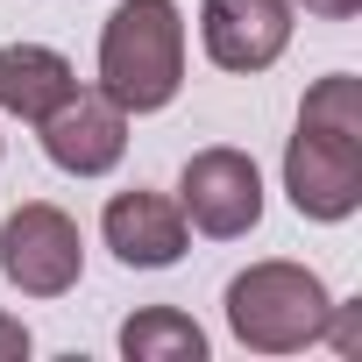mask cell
Wrapping results in <instances>:
<instances>
[{
	"label": "cell",
	"instance_id": "obj_7",
	"mask_svg": "<svg viewBox=\"0 0 362 362\" xmlns=\"http://www.w3.org/2000/svg\"><path fill=\"white\" fill-rule=\"evenodd\" d=\"M199 43L214 71L256 78L291 50V0H199Z\"/></svg>",
	"mask_w": 362,
	"mask_h": 362
},
{
	"label": "cell",
	"instance_id": "obj_6",
	"mask_svg": "<svg viewBox=\"0 0 362 362\" xmlns=\"http://www.w3.org/2000/svg\"><path fill=\"white\" fill-rule=\"evenodd\" d=\"M128 107L121 100H107L100 86H71L43 121H36V135H43V156L64 170V177H107L121 156H128Z\"/></svg>",
	"mask_w": 362,
	"mask_h": 362
},
{
	"label": "cell",
	"instance_id": "obj_2",
	"mask_svg": "<svg viewBox=\"0 0 362 362\" xmlns=\"http://www.w3.org/2000/svg\"><path fill=\"white\" fill-rule=\"evenodd\" d=\"M221 305H228V334L242 348H256V355H298V348H320L334 291L320 284V270L263 256V263H249V270L228 277Z\"/></svg>",
	"mask_w": 362,
	"mask_h": 362
},
{
	"label": "cell",
	"instance_id": "obj_13",
	"mask_svg": "<svg viewBox=\"0 0 362 362\" xmlns=\"http://www.w3.org/2000/svg\"><path fill=\"white\" fill-rule=\"evenodd\" d=\"M22 355H29V327L15 313H0V362H22Z\"/></svg>",
	"mask_w": 362,
	"mask_h": 362
},
{
	"label": "cell",
	"instance_id": "obj_8",
	"mask_svg": "<svg viewBox=\"0 0 362 362\" xmlns=\"http://www.w3.org/2000/svg\"><path fill=\"white\" fill-rule=\"evenodd\" d=\"M100 242L114 249L121 270H170V263H185L192 249V228L185 214H177L170 192H114L107 214H100Z\"/></svg>",
	"mask_w": 362,
	"mask_h": 362
},
{
	"label": "cell",
	"instance_id": "obj_10",
	"mask_svg": "<svg viewBox=\"0 0 362 362\" xmlns=\"http://www.w3.org/2000/svg\"><path fill=\"white\" fill-rule=\"evenodd\" d=\"M121 355L128 362H199L206 355V334L192 313H177V305H142L121 320Z\"/></svg>",
	"mask_w": 362,
	"mask_h": 362
},
{
	"label": "cell",
	"instance_id": "obj_5",
	"mask_svg": "<svg viewBox=\"0 0 362 362\" xmlns=\"http://www.w3.org/2000/svg\"><path fill=\"white\" fill-rule=\"evenodd\" d=\"M284 199L305 221H327V228L362 214V142L298 121L291 142H284Z\"/></svg>",
	"mask_w": 362,
	"mask_h": 362
},
{
	"label": "cell",
	"instance_id": "obj_14",
	"mask_svg": "<svg viewBox=\"0 0 362 362\" xmlns=\"http://www.w3.org/2000/svg\"><path fill=\"white\" fill-rule=\"evenodd\" d=\"M298 8H305L313 22H355V15H362V0H298Z\"/></svg>",
	"mask_w": 362,
	"mask_h": 362
},
{
	"label": "cell",
	"instance_id": "obj_11",
	"mask_svg": "<svg viewBox=\"0 0 362 362\" xmlns=\"http://www.w3.org/2000/svg\"><path fill=\"white\" fill-rule=\"evenodd\" d=\"M298 121L362 142V78H355V71H327V78H313V93L298 100Z\"/></svg>",
	"mask_w": 362,
	"mask_h": 362
},
{
	"label": "cell",
	"instance_id": "obj_12",
	"mask_svg": "<svg viewBox=\"0 0 362 362\" xmlns=\"http://www.w3.org/2000/svg\"><path fill=\"white\" fill-rule=\"evenodd\" d=\"M320 341H327L334 355H348V362H355V355H362V298H334V305H327V334H320Z\"/></svg>",
	"mask_w": 362,
	"mask_h": 362
},
{
	"label": "cell",
	"instance_id": "obj_4",
	"mask_svg": "<svg viewBox=\"0 0 362 362\" xmlns=\"http://www.w3.org/2000/svg\"><path fill=\"white\" fill-rule=\"evenodd\" d=\"M0 277L22 298H64L86 277V235L64 206L50 199H22L0 221Z\"/></svg>",
	"mask_w": 362,
	"mask_h": 362
},
{
	"label": "cell",
	"instance_id": "obj_9",
	"mask_svg": "<svg viewBox=\"0 0 362 362\" xmlns=\"http://www.w3.org/2000/svg\"><path fill=\"white\" fill-rule=\"evenodd\" d=\"M71 86H78V71H71L64 50H50V43H0V114L36 128Z\"/></svg>",
	"mask_w": 362,
	"mask_h": 362
},
{
	"label": "cell",
	"instance_id": "obj_3",
	"mask_svg": "<svg viewBox=\"0 0 362 362\" xmlns=\"http://www.w3.org/2000/svg\"><path fill=\"white\" fill-rule=\"evenodd\" d=\"M177 214H185L192 235L206 242H242L256 221H263V170L249 149L235 142H206L185 156V170H177Z\"/></svg>",
	"mask_w": 362,
	"mask_h": 362
},
{
	"label": "cell",
	"instance_id": "obj_1",
	"mask_svg": "<svg viewBox=\"0 0 362 362\" xmlns=\"http://www.w3.org/2000/svg\"><path fill=\"white\" fill-rule=\"evenodd\" d=\"M100 93L128 114H163L185 93V15L177 0H121L100 29Z\"/></svg>",
	"mask_w": 362,
	"mask_h": 362
}]
</instances>
